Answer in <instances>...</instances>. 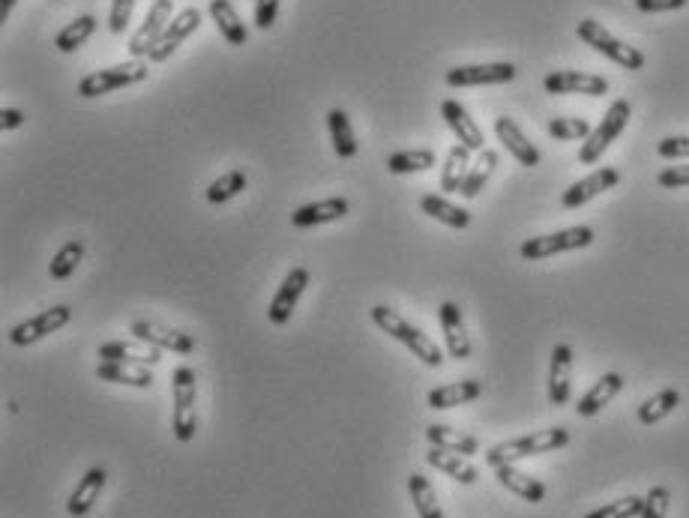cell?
<instances>
[{"label":"cell","mask_w":689,"mask_h":518,"mask_svg":"<svg viewBox=\"0 0 689 518\" xmlns=\"http://www.w3.org/2000/svg\"><path fill=\"white\" fill-rule=\"evenodd\" d=\"M21 123H24V111H21V108H3V111H0V126H3V132L18 129Z\"/></svg>","instance_id":"cell-48"},{"label":"cell","mask_w":689,"mask_h":518,"mask_svg":"<svg viewBox=\"0 0 689 518\" xmlns=\"http://www.w3.org/2000/svg\"><path fill=\"white\" fill-rule=\"evenodd\" d=\"M54 3H57V0H54Z\"/></svg>","instance_id":"cell-50"},{"label":"cell","mask_w":689,"mask_h":518,"mask_svg":"<svg viewBox=\"0 0 689 518\" xmlns=\"http://www.w3.org/2000/svg\"><path fill=\"white\" fill-rule=\"evenodd\" d=\"M438 318H441V330H444L450 357H453V360H468V357H471V339H468V330H465L462 309H459L456 303L447 300V303H441Z\"/></svg>","instance_id":"cell-19"},{"label":"cell","mask_w":689,"mask_h":518,"mask_svg":"<svg viewBox=\"0 0 689 518\" xmlns=\"http://www.w3.org/2000/svg\"><path fill=\"white\" fill-rule=\"evenodd\" d=\"M678 405H681V393L675 387H669V390H663V393H657V396H651L648 402L639 405V423L642 426H657L669 414H675Z\"/></svg>","instance_id":"cell-33"},{"label":"cell","mask_w":689,"mask_h":518,"mask_svg":"<svg viewBox=\"0 0 689 518\" xmlns=\"http://www.w3.org/2000/svg\"><path fill=\"white\" fill-rule=\"evenodd\" d=\"M543 87L549 93H585V96H603L609 93V81L597 72H579V69H558L546 75Z\"/></svg>","instance_id":"cell-14"},{"label":"cell","mask_w":689,"mask_h":518,"mask_svg":"<svg viewBox=\"0 0 689 518\" xmlns=\"http://www.w3.org/2000/svg\"><path fill=\"white\" fill-rule=\"evenodd\" d=\"M657 183L663 189H684V186H689V165H672V168L660 171Z\"/></svg>","instance_id":"cell-45"},{"label":"cell","mask_w":689,"mask_h":518,"mask_svg":"<svg viewBox=\"0 0 689 518\" xmlns=\"http://www.w3.org/2000/svg\"><path fill=\"white\" fill-rule=\"evenodd\" d=\"M93 30H96V18H93V15H78L75 21H69V24L54 36V45H57V51L72 54V51H78V48L93 36Z\"/></svg>","instance_id":"cell-35"},{"label":"cell","mask_w":689,"mask_h":518,"mask_svg":"<svg viewBox=\"0 0 689 518\" xmlns=\"http://www.w3.org/2000/svg\"><path fill=\"white\" fill-rule=\"evenodd\" d=\"M279 12V0H255V27L270 30Z\"/></svg>","instance_id":"cell-46"},{"label":"cell","mask_w":689,"mask_h":518,"mask_svg":"<svg viewBox=\"0 0 689 518\" xmlns=\"http://www.w3.org/2000/svg\"><path fill=\"white\" fill-rule=\"evenodd\" d=\"M69 321H72V309H69V306H51V309H45V312H39V315H33V318L15 324V327L9 330V342H12L15 348L36 345V342H42L45 336L63 330Z\"/></svg>","instance_id":"cell-8"},{"label":"cell","mask_w":689,"mask_h":518,"mask_svg":"<svg viewBox=\"0 0 689 518\" xmlns=\"http://www.w3.org/2000/svg\"><path fill=\"white\" fill-rule=\"evenodd\" d=\"M618 183H621V171H618V168H597L594 174L576 180V183L561 195V207H564V210H579V207H585L588 201H594L597 195L615 189Z\"/></svg>","instance_id":"cell-12"},{"label":"cell","mask_w":689,"mask_h":518,"mask_svg":"<svg viewBox=\"0 0 689 518\" xmlns=\"http://www.w3.org/2000/svg\"><path fill=\"white\" fill-rule=\"evenodd\" d=\"M81 258H84V243H78V240L63 243V246L57 249V255L51 258V267H48L51 279H54V282H66V279L75 273V267L81 264Z\"/></svg>","instance_id":"cell-38"},{"label":"cell","mask_w":689,"mask_h":518,"mask_svg":"<svg viewBox=\"0 0 689 518\" xmlns=\"http://www.w3.org/2000/svg\"><path fill=\"white\" fill-rule=\"evenodd\" d=\"M630 117H633L630 102H627V99H615V102L609 105V111L603 114L600 126L585 138V144H582V150H579V162H582V165H597L600 156L609 150V144L618 141V135L627 129Z\"/></svg>","instance_id":"cell-4"},{"label":"cell","mask_w":689,"mask_h":518,"mask_svg":"<svg viewBox=\"0 0 689 518\" xmlns=\"http://www.w3.org/2000/svg\"><path fill=\"white\" fill-rule=\"evenodd\" d=\"M468 171H471V150L465 144L450 147L447 162L441 168V189L444 192H459L462 183H465V177H468Z\"/></svg>","instance_id":"cell-31"},{"label":"cell","mask_w":689,"mask_h":518,"mask_svg":"<svg viewBox=\"0 0 689 518\" xmlns=\"http://www.w3.org/2000/svg\"><path fill=\"white\" fill-rule=\"evenodd\" d=\"M306 285H309V270H306V267H294V270L282 279L279 291L273 294V300H270V306H267L270 324L285 327V324L291 321V315H294V309H297V303H300Z\"/></svg>","instance_id":"cell-9"},{"label":"cell","mask_w":689,"mask_h":518,"mask_svg":"<svg viewBox=\"0 0 689 518\" xmlns=\"http://www.w3.org/2000/svg\"><path fill=\"white\" fill-rule=\"evenodd\" d=\"M576 33H579V39H582L585 45H591L594 51L606 54L609 60H615V63H618V66H624V69L639 72V69L645 66V54H642L639 48H633V45L621 42L618 36H612V33H609L600 21H594V18L579 21Z\"/></svg>","instance_id":"cell-5"},{"label":"cell","mask_w":689,"mask_h":518,"mask_svg":"<svg viewBox=\"0 0 689 518\" xmlns=\"http://www.w3.org/2000/svg\"><path fill=\"white\" fill-rule=\"evenodd\" d=\"M420 210L426 213V216H432V219H438L441 225H447V228H468L471 225V213L468 210H462V207H456V204H450L447 198H441V195H423L420 198Z\"/></svg>","instance_id":"cell-30"},{"label":"cell","mask_w":689,"mask_h":518,"mask_svg":"<svg viewBox=\"0 0 689 518\" xmlns=\"http://www.w3.org/2000/svg\"><path fill=\"white\" fill-rule=\"evenodd\" d=\"M408 492H411V501H414V510L420 518H444V510L438 504V495L432 489V483L423 477V474H411L408 480Z\"/></svg>","instance_id":"cell-34"},{"label":"cell","mask_w":689,"mask_h":518,"mask_svg":"<svg viewBox=\"0 0 689 518\" xmlns=\"http://www.w3.org/2000/svg\"><path fill=\"white\" fill-rule=\"evenodd\" d=\"M495 132H498L501 144L513 153V159H516L519 165H525V168H537V165H540L543 156H540L537 144L528 141V135L519 129V123H516L513 117H498V120H495Z\"/></svg>","instance_id":"cell-18"},{"label":"cell","mask_w":689,"mask_h":518,"mask_svg":"<svg viewBox=\"0 0 689 518\" xmlns=\"http://www.w3.org/2000/svg\"><path fill=\"white\" fill-rule=\"evenodd\" d=\"M435 165V150H402V153H393L387 159V171L390 174H417V171H429Z\"/></svg>","instance_id":"cell-37"},{"label":"cell","mask_w":689,"mask_h":518,"mask_svg":"<svg viewBox=\"0 0 689 518\" xmlns=\"http://www.w3.org/2000/svg\"><path fill=\"white\" fill-rule=\"evenodd\" d=\"M426 438L432 447H441V450H450V453H459V456H474L480 453V441L474 435H465L459 429H450V426H441V423H432L426 429Z\"/></svg>","instance_id":"cell-28"},{"label":"cell","mask_w":689,"mask_h":518,"mask_svg":"<svg viewBox=\"0 0 689 518\" xmlns=\"http://www.w3.org/2000/svg\"><path fill=\"white\" fill-rule=\"evenodd\" d=\"M147 63L144 60H129V63H117V66H108V69H96L90 75H84L78 81V96L84 99H93V96H105V93H114L120 87H132V84H141L147 78Z\"/></svg>","instance_id":"cell-6"},{"label":"cell","mask_w":689,"mask_h":518,"mask_svg":"<svg viewBox=\"0 0 689 518\" xmlns=\"http://www.w3.org/2000/svg\"><path fill=\"white\" fill-rule=\"evenodd\" d=\"M516 78L513 63H471L447 69L444 81L450 87H483V84H507Z\"/></svg>","instance_id":"cell-11"},{"label":"cell","mask_w":689,"mask_h":518,"mask_svg":"<svg viewBox=\"0 0 689 518\" xmlns=\"http://www.w3.org/2000/svg\"><path fill=\"white\" fill-rule=\"evenodd\" d=\"M102 360H117V363H138V366H159L162 351L135 339V342H105L99 345Z\"/></svg>","instance_id":"cell-22"},{"label":"cell","mask_w":689,"mask_h":518,"mask_svg":"<svg viewBox=\"0 0 689 518\" xmlns=\"http://www.w3.org/2000/svg\"><path fill=\"white\" fill-rule=\"evenodd\" d=\"M171 18H174V0H153V6H150L144 24H141L138 33L129 39V54H132L135 60L147 57V54L153 51V45L159 42V36L165 33V27L171 24Z\"/></svg>","instance_id":"cell-10"},{"label":"cell","mask_w":689,"mask_h":518,"mask_svg":"<svg viewBox=\"0 0 689 518\" xmlns=\"http://www.w3.org/2000/svg\"><path fill=\"white\" fill-rule=\"evenodd\" d=\"M96 378H99V381H111V384H123V387H138V390H147V387L153 384L150 366L117 363V360H102V363L96 366Z\"/></svg>","instance_id":"cell-23"},{"label":"cell","mask_w":689,"mask_h":518,"mask_svg":"<svg viewBox=\"0 0 689 518\" xmlns=\"http://www.w3.org/2000/svg\"><path fill=\"white\" fill-rule=\"evenodd\" d=\"M195 399H198V390H195V372L189 366H180L174 369L171 375V402H174V411H171V432L180 444H189L195 438V429H198V414H195Z\"/></svg>","instance_id":"cell-3"},{"label":"cell","mask_w":689,"mask_h":518,"mask_svg":"<svg viewBox=\"0 0 689 518\" xmlns=\"http://www.w3.org/2000/svg\"><path fill=\"white\" fill-rule=\"evenodd\" d=\"M426 465H432L435 471L453 477V480L462 483V486H474L477 477H480L477 468L468 462V456H459V453H450V450H441V447H432V450L426 453Z\"/></svg>","instance_id":"cell-26"},{"label":"cell","mask_w":689,"mask_h":518,"mask_svg":"<svg viewBox=\"0 0 689 518\" xmlns=\"http://www.w3.org/2000/svg\"><path fill=\"white\" fill-rule=\"evenodd\" d=\"M495 165H498V153H495V150H480V159L471 165V171H468V177H465V183H462L459 195H465V198H477V195H480V189L489 183V177H492Z\"/></svg>","instance_id":"cell-36"},{"label":"cell","mask_w":689,"mask_h":518,"mask_svg":"<svg viewBox=\"0 0 689 518\" xmlns=\"http://www.w3.org/2000/svg\"><path fill=\"white\" fill-rule=\"evenodd\" d=\"M669 504H672L669 489L666 486H654L645 495V507H642V516L639 518H666L669 516Z\"/></svg>","instance_id":"cell-42"},{"label":"cell","mask_w":689,"mask_h":518,"mask_svg":"<svg viewBox=\"0 0 689 518\" xmlns=\"http://www.w3.org/2000/svg\"><path fill=\"white\" fill-rule=\"evenodd\" d=\"M129 333L159 351H174V354H192L195 351V339L189 333H180V330H168V327H159L153 321H135L129 327Z\"/></svg>","instance_id":"cell-15"},{"label":"cell","mask_w":689,"mask_h":518,"mask_svg":"<svg viewBox=\"0 0 689 518\" xmlns=\"http://www.w3.org/2000/svg\"><path fill=\"white\" fill-rule=\"evenodd\" d=\"M372 321L378 324V330H384L390 339H396V342H402L423 366H429V369H441V363H444V354H441V348L420 330V327H414L408 318H402L396 309H390V306H375L372 309Z\"/></svg>","instance_id":"cell-1"},{"label":"cell","mask_w":689,"mask_h":518,"mask_svg":"<svg viewBox=\"0 0 689 518\" xmlns=\"http://www.w3.org/2000/svg\"><path fill=\"white\" fill-rule=\"evenodd\" d=\"M567 444H570V432H567L564 426L543 429V432H534V435H525V438H513V441L495 444V447L486 453V465H489V468L519 465V462H525V459H534V456H543V453L564 450Z\"/></svg>","instance_id":"cell-2"},{"label":"cell","mask_w":689,"mask_h":518,"mask_svg":"<svg viewBox=\"0 0 689 518\" xmlns=\"http://www.w3.org/2000/svg\"><path fill=\"white\" fill-rule=\"evenodd\" d=\"M198 24H201V12H198L195 6H189V9H183V12H177L147 57H150L153 63H162V60H168V57H171V54L180 48V42H183V39H189V36L198 30Z\"/></svg>","instance_id":"cell-13"},{"label":"cell","mask_w":689,"mask_h":518,"mask_svg":"<svg viewBox=\"0 0 689 518\" xmlns=\"http://www.w3.org/2000/svg\"><path fill=\"white\" fill-rule=\"evenodd\" d=\"M348 213V201L345 198H324V201H312L303 204L300 210L291 213V225L294 228H315V225H327L336 222Z\"/></svg>","instance_id":"cell-21"},{"label":"cell","mask_w":689,"mask_h":518,"mask_svg":"<svg viewBox=\"0 0 689 518\" xmlns=\"http://www.w3.org/2000/svg\"><path fill=\"white\" fill-rule=\"evenodd\" d=\"M624 390V378L618 375V372H609V375H603L582 399H579V405H576V414L579 417H597L618 393Z\"/></svg>","instance_id":"cell-25"},{"label":"cell","mask_w":689,"mask_h":518,"mask_svg":"<svg viewBox=\"0 0 689 518\" xmlns=\"http://www.w3.org/2000/svg\"><path fill=\"white\" fill-rule=\"evenodd\" d=\"M573 396V348L555 345L552 366H549V402L555 408L567 405Z\"/></svg>","instance_id":"cell-16"},{"label":"cell","mask_w":689,"mask_h":518,"mask_svg":"<svg viewBox=\"0 0 689 518\" xmlns=\"http://www.w3.org/2000/svg\"><path fill=\"white\" fill-rule=\"evenodd\" d=\"M210 15H213L216 27H219V33L225 36L228 45H246L249 30H246V24L240 21V15H237V9L231 6V0H210Z\"/></svg>","instance_id":"cell-29"},{"label":"cell","mask_w":689,"mask_h":518,"mask_svg":"<svg viewBox=\"0 0 689 518\" xmlns=\"http://www.w3.org/2000/svg\"><path fill=\"white\" fill-rule=\"evenodd\" d=\"M327 126H330V138H333V150L342 159H354L357 156V138H354L348 114L342 108H330L327 111Z\"/></svg>","instance_id":"cell-32"},{"label":"cell","mask_w":689,"mask_h":518,"mask_svg":"<svg viewBox=\"0 0 689 518\" xmlns=\"http://www.w3.org/2000/svg\"><path fill=\"white\" fill-rule=\"evenodd\" d=\"M594 243V228L588 225H576V228H564V231H555V234H540V237H531L522 243V258L525 261H543V258H552V255H561V252H573V249H585Z\"/></svg>","instance_id":"cell-7"},{"label":"cell","mask_w":689,"mask_h":518,"mask_svg":"<svg viewBox=\"0 0 689 518\" xmlns=\"http://www.w3.org/2000/svg\"><path fill=\"white\" fill-rule=\"evenodd\" d=\"M657 153L663 159H684L689 156V135H669L657 144Z\"/></svg>","instance_id":"cell-43"},{"label":"cell","mask_w":689,"mask_h":518,"mask_svg":"<svg viewBox=\"0 0 689 518\" xmlns=\"http://www.w3.org/2000/svg\"><path fill=\"white\" fill-rule=\"evenodd\" d=\"M243 189H246V174L240 168H234V171H225L219 180H213L207 186V201L210 204H225V201L237 198Z\"/></svg>","instance_id":"cell-39"},{"label":"cell","mask_w":689,"mask_h":518,"mask_svg":"<svg viewBox=\"0 0 689 518\" xmlns=\"http://www.w3.org/2000/svg\"><path fill=\"white\" fill-rule=\"evenodd\" d=\"M441 117L447 120V126L453 129V135L459 138V144H465L471 153H474V150H477V153L486 150V147H483V141H486V138H483V129L474 123V117L465 111V105H462L459 99H444V102H441Z\"/></svg>","instance_id":"cell-17"},{"label":"cell","mask_w":689,"mask_h":518,"mask_svg":"<svg viewBox=\"0 0 689 518\" xmlns=\"http://www.w3.org/2000/svg\"><path fill=\"white\" fill-rule=\"evenodd\" d=\"M594 129L585 117H552L549 120V135L555 141H582L588 138Z\"/></svg>","instance_id":"cell-40"},{"label":"cell","mask_w":689,"mask_h":518,"mask_svg":"<svg viewBox=\"0 0 689 518\" xmlns=\"http://www.w3.org/2000/svg\"><path fill=\"white\" fill-rule=\"evenodd\" d=\"M480 396H483V384L480 381H456V384L432 390L426 396V402L435 411H450V408H459V405H471Z\"/></svg>","instance_id":"cell-27"},{"label":"cell","mask_w":689,"mask_h":518,"mask_svg":"<svg viewBox=\"0 0 689 518\" xmlns=\"http://www.w3.org/2000/svg\"><path fill=\"white\" fill-rule=\"evenodd\" d=\"M105 480H108L105 468H90V471L75 483V489H72V495H69V501H66L69 516H87V513L93 510V504L99 501V495H102V489H105Z\"/></svg>","instance_id":"cell-20"},{"label":"cell","mask_w":689,"mask_h":518,"mask_svg":"<svg viewBox=\"0 0 689 518\" xmlns=\"http://www.w3.org/2000/svg\"><path fill=\"white\" fill-rule=\"evenodd\" d=\"M642 507H645V498H636V495H627L621 501H612L594 513H588L585 518H639L642 516Z\"/></svg>","instance_id":"cell-41"},{"label":"cell","mask_w":689,"mask_h":518,"mask_svg":"<svg viewBox=\"0 0 689 518\" xmlns=\"http://www.w3.org/2000/svg\"><path fill=\"white\" fill-rule=\"evenodd\" d=\"M636 6L642 12H672V9L687 6V0H636Z\"/></svg>","instance_id":"cell-47"},{"label":"cell","mask_w":689,"mask_h":518,"mask_svg":"<svg viewBox=\"0 0 689 518\" xmlns=\"http://www.w3.org/2000/svg\"><path fill=\"white\" fill-rule=\"evenodd\" d=\"M132 6L135 0H111V18H108V27L111 33H123L129 18H132Z\"/></svg>","instance_id":"cell-44"},{"label":"cell","mask_w":689,"mask_h":518,"mask_svg":"<svg viewBox=\"0 0 689 518\" xmlns=\"http://www.w3.org/2000/svg\"><path fill=\"white\" fill-rule=\"evenodd\" d=\"M18 0H0V21H6L9 18V12H12V6H15Z\"/></svg>","instance_id":"cell-49"},{"label":"cell","mask_w":689,"mask_h":518,"mask_svg":"<svg viewBox=\"0 0 689 518\" xmlns=\"http://www.w3.org/2000/svg\"><path fill=\"white\" fill-rule=\"evenodd\" d=\"M495 474H498V483H501L507 492H513L516 498H522V501H528V504H543V501H546V486H543L537 477L519 471L516 465L495 468Z\"/></svg>","instance_id":"cell-24"}]
</instances>
